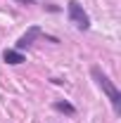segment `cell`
<instances>
[{"label":"cell","mask_w":121,"mask_h":123,"mask_svg":"<svg viewBox=\"0 0 121 123\" xmlns=\"http://www.w3.org/2000/svg\"><path fill=\"white\" fill-rule=\"evenodd\" d=\"M93 78L97 80V85L102 88V92L107 95V99L112 102L114 111L119 114V111H121V92L116 90V85H114V83L109 80V76H105V74H102V71H100L97 66H93Z\"/></svg>","instance_id":"obj_1"},{"label":"cell","mask_w":121,"mask_h":123,"mask_svg":"<svg viewBox=\"0 0 121 123\" xmlns=\"http://www.w3.org/2000/svg\"><path fill=\"white\" fill-rule=\"evenodd\" d=\"M67 12H69V21L74 24L76 29H81V31L90 29V19H88L83 5H81L78 0H69V2H67Z\"/></svg>","instance_id":"obj_2"},{"label":"cell","mask_w":121,"mask_h":123,"mask_svg":"<svg viewBox=\"0 0 121 123\" xmlns=\"http://www.w3.org/2000/svg\"><path fill=\"white\" fill-rule=\"evenodd\" d=\"M40 36H43V31L38 29V26H31V29L26 31V33H24L19 40H17V50H24V47H29L31 43H33L36 38H40Z\"/></svg>","instance_id":"obj_3"},{"label":"cell","mask_w":121,"mask_h":123,"mask_svg":"<svg viewBox=\"0 0 121 123\" xmlns=\"http://www.w3.org/2000/svg\"><path fill=\"white\" fill-rule=\"evenodd\" d=\"M2 59L7 62V64H21V62H24V55H21L19 50H5V52H2Z\"/></svg>","instance_id":"obj_4"},{"label":"cell","mask_w":121,"mask_h":123,"mask_svg":"<svg viewBox=\"0 0 121 123\" xmlns=\"http://www.w3.org/2000/svg\"><path fill=\"white\" fill-rule=\"evenodd\" d=\"M55 109L57 111H64V114H69V116H74L76 114V109L69 104V102H55Z\"/></svg>","instance_id":"obj_5"},{"label":"cell","mask_w":121,"mask_h":123,"mask_svg":"<svg viewBox=\"0 0 121 123\" xmlns=\"http://www.w3.org/2000/svg\"><path fill=\"white\" fill-rule=\"evenodd\" d=\"M14 2H19V5H33V0H14Z\"/></svg>","instance_id":"obj_6"}]
</instances>
